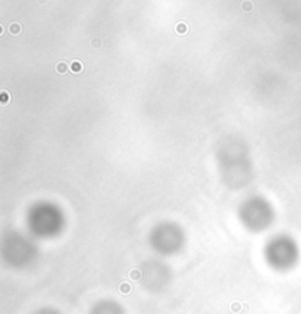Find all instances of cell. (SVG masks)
<instances>
[{"mask_svg": "<svg viewBox=\"0 0 301 314\" xmlns=\"http://www.w3.org/2000/svg\"><path fill=\"white\" fill-rule=\"evenodd\" d=\"M10 32H12V34H19L21 32L19 24H12V25H10Z\"/></svg>", "mask_w": 301, "mask_h": 314, "instance_id": "7a4b0ae2", "label": "cell"}, {"mask_svg": "<svg viewBox=\"0 0 301 314\" xmlns=\"http://www.w3.org/2000/svg\"><path fill=\"white\" fill-rule=\"evenodd\" d=\"M56 69H58V72H60V74H65V72H68L66 63H63V62H60L58 66H56Z\"/></svg>", "mask_w": 301, "mask_h": 314, "instance_id": "3957f363", "label": "cell"}, {"mask_svg": "<svg viewBox=\"0 0 301 314\" xmlns=\"http://www.w3.org/2000/svg\"><path fill=\"white\" fill-rule=\"evenodd\" d=\"M176 31H178L179 34H184L185 31H187V25H185V24H178V25H176Z\"/></svg>", "mask_w": 301, "mask_h": 314, "instance_id": "277c9868", "label": "cell"}, {"mask_svg": "<svg viewBox=\"0 0 301 314\" xmlns=\"http://www.w3.org/2000/svg\"><path fill=\"white\" fill-rule=\"evenodd\" d=\"M6 101H8V95H6V93H5V91H3V93H2V103H3V104H5V103H6Z\"/></svg>", "mask_w": 301, "mask_h": 314, "instance_id": "8992f818", "label": "cell"}, {"mask_svg": "<svg viewBox=\"0 0 301 314\" xmlns=\"http://www.w3.org/2000/svg\"><path fill=\"white\" fill-rule=\"evenodd\" d=\"M71 71H72V72H81V71H82V63L74 62V63L71 65Z\"/></svg>", "mask_w": 301, "mask_h": 314, "instance_id": "6da1fadb", "label": "cell"}, {"mask_svg": "<svg viewBox=\"0 0 301 314\" xmlns=\"http://www.w3.org/2000/svg\"><path fill=\"white\" fill-rule=\"evenodd\" d=\"M243 9L245 10V12H250V10L253 9L251 3H250V2H244V3H243Z\"/></svg>", "mask_w": 301, "mask_h": 314, "instance_id": "5b68a950", "label": "cell"}]
</instances>
